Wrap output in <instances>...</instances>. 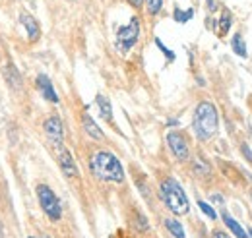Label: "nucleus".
Listing matches in <instances>:
<instances>
[{"label": "nucleus", "instance_id": "obj_1", "mask_svg": "<svg viewBox=\"0 0 252 238\" xmlns=\"http://www.w3.org/2000/svg\"><path fill=\"white\" fill-rule=\"evenodd\" d=\"M90 171L101 182L123 184L125 182V169L119 157L111 151H95L90 157Z\"/></svg>", "mask_w": 252, "mask_h": 238}, {"label": "nucleus", "instance_id": "obj_2", "mask_svg": "<svg viewBox=\"0 0 252 238\" xmlns=\"http://www.w3.org/2000/svg\"><path fill=\"white\" fill-rule=\"evenodd\" d=\"M220 128V115L214 103L202 101L196 105L194 115H192V132L200 142H210Z\"/></svg>", "mask_w": 252, "mask_h": 238}, {"label": "nucleus", "instance_id": "obj_3", "mask_svg": "<svg viewBox=\"0 0 252 238\" xmlns=\"http://www.w3.org/2000/svg\"><path fill=\"white\" fill-rule=\"evenodd\" d=\"M159 198H161L163 206L177 217H183L190 211V202L187 192L183 190V186L177 180L171 178V177H167V178L159 182Z\"/></svg>", "mask_w": 252, "mask_h": 238}, {"label": "nucleus", "instance_id": "obj_4", "mask_svg": "<svg viewBox=\"0 0 252 238\" xmlns=\"http://www.w3.org/2000/svg\"><path fill=\"white\" fill-rule=\"evenodd\" d=\"M35 194H37L39 208L43 209L47 219L53 221V223H59L63 219V204H61L59 196L53 192V188L47 186V184H37Z\"/></svg>", "mask_w": 252, "mask_h": 238}, {"label": "nucleus", "instance_id": "obj_5", "mask_svg": "<svg viewBox=\"0 0 252 238\" xmlns=\"http://www.w3.org/2000/svg\"><path fill=\"white\" fill-rule=\"evenodd\" d=\"M140 31H142V26H140V20H138L136 16L130 18V22H128L126 26H121V28L117 30L115 47H117V51H119L121 55L130 53V51L136 47V43H138V39H140Z\"/></svg>", "mask_w": 252, "mask_h": 238}, {"label": "nucleus", "instance_id": "obj_6", "mask_svg": "<svg viewBox=\"0 0 252 238\" xmlns=\"http://www.w3.org/2000/svg\"><path fill=\"white\" fill-rule=\"evenodd\" d=\"M167 146H169L171 155L177 161L185 163V161L190 159V146L185 134H181V132H169L167 134Z\"/></svg>", "mask_w": 252, "mask_h": 238}, {"label": "nucleus", "instance_id": "obj_7", "mask_svg": "<svg viewBox=\"0 0 252 238\" xmlns=\"http://www.w3.org/2000/svg\"><path fill=\"white\" fill-rule=\"evenodd\" d=\"M43 132H45L47 140H49L55 148L64 146V124L57 115L49 117V119L43 122Z\"/></svg>", "mask_w": 252, "mask_h": 238}, {"label": "nucleus", "instance_id": "obj_8", "mask_svg": "<svg viewBox=\"0 0 252 238\" xmlns=\"http://www.w3.org/2000/svg\"><path fill=\"white\" fill-rule=\"evenodd\" d=\"M55 151H57V161H59V167L64 173V177L76 178L80 173H78V167H76V161H74V155L70 153V149L59 146V148H55Z\"/></svg>", "mask_w": 252, "mask_h": 238}, {"label": "nucleus", "instance_id": "obj_9", "mask_svg": "<svg viewBox=\"0 0 252 238\" xmlns=\"http://www.w3.org/2000/svg\"><path fill=\"white\" fill-rule=\"evenodd\" d=\"M35 88L39 89V93L49 101V103H59V95H57V91H55V86H53V82L49 80V76H45V74H39L37 78H35Z\"/></svg>", "mask_w": 252, "mask_h": 238}, {"label": "nucleus", "instance_id": "obj_10", "mask_svg": "<svg viewBox=\"0 0 252 238\" xmlns=\"http://www.w3.org/2000/svg\"><path fill=\"white\" fill-rule=\"evenodd\" d=\"M20 22H22L24 30L28 33L30 43L39 41V37H41V28H39V22L33 18L32 14H30V12H20Z\"/></svg>", "mask_w": 252, "mask_h": 238}, {"label": "nucleus", "instance_id": "obj_11", "mask_svg": "<svg viewBox=\"0 0 252 238\" xmlns=\"http://www.w3.org/2000/svg\"><path fill=\"white\" fill-rule=\"evenodd\" d=\"M82 126H84V132L95 140V142H105V134H103V130L99 128V124H95V120L88 115V113H84L82 115Z\"/></svg>", "mask_w": 252, "mask_h": 238}, {"label": "nucleus", "instance_id": "obj_12", "mask_svg": "<svg viewBox=\"0 0 252 238\" xmlns=\"http://www.w3.org/2000/svg\"><path fill=\"white\" fill-rule=\"evenodd\" d=\"M95 105H97V109H99V117L105 120V122L113 124V107H111L109 97L103 95V93H99V95L95 97Z\"/></svg>", "mask_w": 252, "mask_h": 238}, {"label": "nucleus", "instance_id": "obj_13", "mask_svg": "<svg viewBox=\"0 0 252 238\" xmlns=\"http://www.w3.org/2000/svg\"><path fill=\"white\" fill-rule=\"evenodd\" d=\"M221 219H223L225 227L229 229V233H233L237 238H249V231H245V229L241 227V223H239V221H235L227 211H223V213H221Z\"/></svg>", "mask_w": 252, "mask_h": 238}, {"label": "nucleus", "instance_id": "obj_14", "mask_svg": "<svg viewBox=\"0 0 252 238\" xmlns=\"http://www.w3.org/2000/svg\"><path fill=\"white\" fill-rule=\"evenodd\" d=\"M6 82H8V86H10L14 91H20L22 89V86H24L22 74L18 72V68H16L12 62H10V64H8V68H6Z\"/></svg>", "mask_w": 252, "mask_h": 238}, {"label": "nucleus", "instance_id": "obj_15", "mask_svg": "<svg viewBox=\"0 0 252 238\" xmlns=\"http://www.w3.org/2000/svg\"><path fill=\"white\" fill-rule=\"evenodd\" d=\"M163 225H165L167 233H171V237L173 238H187V235H185V227H183L181 221H177V219H173V217H167V219L163 221Z\"/></svg>", "mask_w": 252, "mask_h": 238}, {"label": "nucleus", "instance_id": "obj_16", "mask_svg": "<svg viewBox=\"0 0 252 238\" xmlns=\"http://www.w3.org/2000/svg\"><path fill=\"white\" fill-rule=\"evenodd\" d=\"M231 47H233V53H235L237 57L247 59V43H245V39H243L241 33H235V35L231 37Z\"/></svg>", "mask_w": 252, "mask_h": 238}, {"label": "nucleus", "instance_id": "obj_17", "mask_svg": "<svg viewBox=\"0 0 252 238\" xmlns=\"http://www.w3.org/2000/svg\"><path fill=\"white\" fill-rule=\"evenodd\" d=\"M231 26H233V14L225 8V10L221 12V18H220V30H218L220 37H225V35H227V31L231 30Z\"/></svg>", "mask_w": 252, "mask_h": 238}, {"label": "nucleus", "instance_id": "obj_18", "mask_svg": "<svg viewBox=\"0 0 252 238\" xmlns=\"http://www.w3.org/2000/svg\"><path fill=\"white\" fill-rule=\"evenodd\" d=\"M192 171H194V175H198V177H210V175H212L210 165H208L202 157L194 159V163H192Z\"/></svg>", "mask_w": 252, "mask_h": 238}, {"label": "nucleus", "instance_id": "obj_19", "mask_svg": "<svg viewBox=\"0 0 252 238\" xmlns=\"http://www.w3.org/2000/svg\"><path fill=\"white\" fill-rule=\"evenodd\" d=\"M192 16H194V10H192V8H187V10L175 8V12H173L175 22H179V24H187V22H190V20H192Z\"/></svg>", "mask_w": 252, "mask_h": 238}, {"label": "nucleus", "instance_id": "obj_20", "mask_svg": "<svg viewBox=\"0 0 252 238\" xmlns=\"http://www.w3.org/2000/svg\"><path fill=\"white\" fill-rule=\"evenodd\" d=\"M146 2V8H148V14L150 16H158L163 8V0H144Z\"/></svg>", "mask_w": 252, "mask_h": 238}, {"label": "nucleus", "instance_id": "obj_21", "mask_svg": "<svg viewBox=\"0 0 252 238\" xmlns=\"http://www.w3.org/2000/svg\"><path fill=\"white\" fill-rule=\"evenodd\" d=\"M156 45H158V49L161 51V53H163V55H165V59L169 60V62H173V60L177 59V55H175L173 51H169V49L165 47V43H163V41H161L159 37H156Z\"/></svg>", "mask_w": 252, "mask_h": 238}, {"label": "nucleus", "instance_id": "obj_22", "mask_svg": "<svg viewBox=\"0 0 252 238\" xmlns=\"http://www.w3.org/2000/svg\"><path fill=\"white\" fill-rule=\"evenodd\" d=\"M198 208L204 211V215H208L210 219H218V213H216V209L212 208L210 204H206V202H202V200H198Z\"/></svg>", "mask_w": 252, "mask_h": 238}, {"label": "nucleus", "instance_id": "obj_23", "mask_svg": "<svg viewBox=\"0 0 252 238\" xmlns=\"http://www.w3.org/2000/svg\"><path fill=\"white\" fill-rule=\"evenodd\" d=\"M241 151L247 155V159L252 163V153H251V149H249V146H247V144H243V146H241Z\"/></svg>", "mask_w": 252, "mask_h": 238}, {"label": "nucleus", "instance_id": "obj_24", "mask_svg": "<svg viewBox=\"0 0 252 238\" xmlns=\"http://www.w3.org/2000/svg\"><path fill=\"white\" fill-rule=\"evenodd\" d=\"M212 238H231L227 233H223V231H214L212 233Z\"/></svg>", "mask_w": 252, "mask_h": 238}, {"label": "nucleus", "instance_id": "obj_25", "mask_svg": "<svg viewBox=\"0 0 252 238\" xmlns=\"http://www.w3.org/2000/svg\"><path fill=\"white\" fill-rule=\"evenodd\" d=\"M218 10V2L216 0H208V12H216Z\"/></svg>", "mask_w": 252, "mask_h": 238}, {"label": "nucleus", "instance_id": "obj_26", "mask_svg": "<svg viewBox=\"0 0 252 238\" xmlns=\"http://www.w3.org/2000/svg\"><path fill=\"white\" fill-rule=\"evenodd\" d=\"M128 4L134 6V8H142L144 6V0H128Z\"/></svg>", "mask_w": 252, "mask_h": 238}, {"label": "nucleus", "instance_id": "obj_27", "mask_svg": "<svg viewBox=\"0 0 252 238\" xmlns=\"http://www.w3.org/2000/svg\"><path fill=\"white\" fill-rule=\"evenodd\" d=\"M212 200H216V204H220V206H223V198H221L220 194H214V196H212Z\"/></svg>", "mask_w": 252, "mask_h": 238}, {"label": "nucleus", "instance_id": "obj_28", "mask_svg": "<svg viewBox=\"0 0 252 238\" xmlns=\"http://www.w3.org/2000/svg\"><path fill=\"white\" fill-rule=\"evenodd\" d=\"M167 126H179V120L171 119V120H169V122H167Z\"/></svg>", "mask_w": 252, "mask_h": 238}, {"label": "nucleus", "instance_id": "obj_29", "mask_svg": "<svg viewBox=\"0 0 252 238\" xmlns=\"http://www.w3.org/2000/svg\"><path fill=\"white\" fill-rule=\"evenodd\" d=\"M0 238H4V225H2V221H0Z\"/></svg>", "mask_w": 252, "mask_h": 238}, {"label": "nucleus", "instance_id": "obj_30", "mask_svg": "<svg viewBox=\"0 0 252 238\" xmlns=\"http://www.w3.org/2000/svg\"><path fill=\"white\" fill-rule=\"evenodd\" d=\"M35 238H49V237H47V235H37Z\"/></svg>", "mask_w": 252, "mask_h": 238}, {"label": "nucleus", "instance_id": "obj_31", "mask_svg": "<svg viewBox=\"0 0 252 238\" xmlns=\"http://www.w3.org/2000/svg\"><path fill=\"white\" fill-rule=\"evenodd\" d=\"M249 237L252 238V229H249Z\"/></svg>", "mask_w": 252, "mask_h": 238}, {"label": "nucleus", "instance_id": "obj_32", "mask_svg": "<svg viewBox=\"0 0 252 238\" xmlns=\"http://www.w3.org/2000/svg\"><path fill=\"white\" fill-rule=\"evenodd\" d=\"M251 198H252V194H251Z\"/></svg>", "mask_w": 252, "mask_h": 238}]
</instances>
